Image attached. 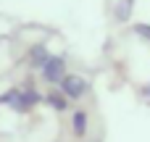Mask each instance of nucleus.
<instances>
[{
    "label": "nucleus",
    "mask_w": 150,
    "mask_h": 142,
    "mask_svg": "<svg viewBox=\"0 0 150 142\" xmlns=\"http://www.w3.org/2000/svg\"><path fill=\"white\" fill-rule=\"evenodd\" d=\"M45 100H47L55 111H66V108H69V97H66L63 92H47Z\"/></svg>",
    "instance_id": "5"
},
{
    "label": "nucleus",
    "mask_w": 150,
    "mask_h": 142,
    "mask_svg": "<svg viewBox=\"0 0 150 142\" xmlns=\"http://www.w3.org/2000/svg\"><path fill=\"white\" fill-rule=\"evenodd\" d=\"M71 126H74V134L76 137H84V132H87V113L84 111H76L74 119H71Z\"/></svg>",
    "instance_id": "6"
},
{
    "label": "nucleus",
    "mask_w": 150,
    "mask_h": 142,
    "mask_svg": "<svg viewBox=\"0 0 150 142\" xmlns=\"http://www.w3.org/2000/svg\"><path fill=\"white\" fill-rule=\"evenodd\" d=\"M40 92H34L32 87H18V90H11L5 95H0V103H8L13 111L24 113V111H32L37 103H40Z\"/></svg>",
    "instance_id": "1"
},
{
    "label": "nucleus",
    "mask_w": 150,
    "mask_h": 142,
    "mask_svg": "<svg viewBox=\"0 0 150 142\" xmlns=\"http://www.w3.org/2000/svg\"><path fill=\"white\" fill-rule=\"evenodd\" d=\"M132 32H134L140 40L150 42V24H134V26H132Z\"/></svg>",
    "instance_id": "8"
},
{
    "label": "nucleus",
    "mask_w": 150,
    "mask_h": 142,
    "mask_svg": "<svg viewBox=\"0 0 150 142\" xmlns=\"http://www.w3.org/2000/svg\"><path fill=\"white\" fill-rule=\"evenodd\" d=\"M142 92H145V97H150V84L145 87V90H142Z\"/></svg>",
    "instance_id": "9"
},
{
    "label": "nucleus",
    "mask_w": 150,
    "mask_h": 142,
    "mask_svg": "<svg viewBox=\"0 0 150 142\" xmlns=\"http://www.w3.org/2000/svg\"><path fill=\"white\" fill-rule=\"evenodd\" d=\"M42 79L50 82V84H61V79L66 76V61L61 55H50L45 63H42Z\"/></svg>",
    "instance_id": "3"
},
{
    "label": "nucleus",
    "mask_w": 150,
    "mask_h": 142,
    "mask_svg": "<svg viewBox=\"0 0 150 142\" xmlns=\"http://www.w3.org/2000/svg\"><path fill=\"white\" fill-rule=\"evenodd\" d=\"M50 58V53H47V47L45 45H34L32 50H29V63L32 66H37V69H42V63Z\"/></svg>",
    "instance_id": "4"
},
{
    "label": "nucleus",
    "mask_w": 150,
    "mask_h": 142,
    "mask_svg": "<svg viewBox=\"0 0 150 142\" xmlns=\"http://www.w3.org/2000/svg\"><path fill=\"white\" fill-rule=\"evenodd\" d=\"M113 16H116V21H127V18L132 16V0H119Z\"/></svg>",
    "instance_id": "7"
},
{
    "label": "nucleus",
    "mask_w": 150,
    "mask_h": 142,
    "mask_svg": "<svg viewBox=\"0 0 150 142\" xmlns=\"http://www.w3.org/2000/svg\"><path fill=\"white\" fill-rule=\"evenodd\" d=\"M87 79H82L79 74H66L63 79H61V92L69 97V100H79V97H84L87 95Z\"/></svg>",
    "instance_id": "2"
}]
</instances>
